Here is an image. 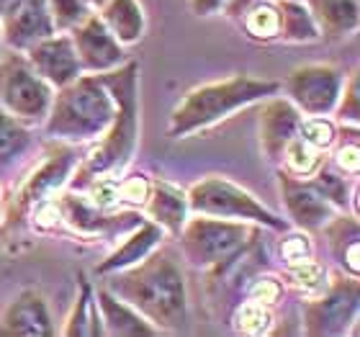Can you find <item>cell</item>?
I'll return each mask as SVG.
<instances>
[{
  "instance_id": "83f0119b",
  "label": "cell",
  "mask_w": 360,
  "mask_h": 337,
  "mask_svg": "<svg viewBox=\"0 0 360 337\" xmlns=\"http://www.w3.org/2000/svg\"><path fill=\"white\" fill-rule=\"evenodd\" d=\"M65 335L77 337V335H103V327H101V317H98L96 301L90 299V288L83 286V293L80 299L75 301V312L70 317V324Z\"/></svg>"
},
{
  "instance_id": "836d02e7",
  "label": "cell",
  "mask_w": 360,
  "mask_h": 337,
  "mask_svg": "<svg viewBox=\"0 0 360 337\" xmlns=\"http://www.w3.org/2000/svg\"><path fill=\"white\" fill-rule=\"evenodd\" d=\"M88 198L93 206L108 211L111 206L119 203V180L111 178V175H98V178H93Z\"/></svg>"
},
{
  "instance_id": "2e32d148",
  "label": "cell",
  "mask_w": 360,
  "mask_h": 337,
  "mask_svg": "<svg viewBox=\"0 0 360 337\" xmlns=\"http://www.w3.org/2000/svg\"><path fill=\"white\" fill-rule=\"evenodd\" d=\"M72 167H75V155H72V150L65 147V150L52 152V155L37 167V172L21 186V193H18L21 209L23 206H31V203L44 201V198H52L54 191L68 180Z\"/></svg>"
},
{
  "instance_id": "f35d334b",
  "label": "cell",
  "mask_w": 360,
  "mask_h": 337,
  "mask_svg": "<svg viewBox=\"0 0 360 337\" xmlns=\"http://www.w3.org/2000/svg\"><path fill=\"white\" fill-rule=\"evenodd\" d=\"M226 0H191V8H193L195 15H214L224 8Z\"/></svg>"
},
{
  "instance_id": "4316f807",
  "label": "cell",
  "mask_w": 360,
  "mask_h": 337,
  "mask_svg": "<svg viewBox=\"0 0 360 337\" xmlns=\"http://www.w3.org/2000/svg\"><path fill=\"white\" fill-rule=\"evenodd\" d=\"M285 273H288L291 284L296 286L299 291L322 293L324 286H327V270H324L322 262H316L311 255L304 257V260L285 262Z\"/></svg>"
},
{
  "instance_id": "60d3db41",
  "label": "cell",
  "mask_w": 360,
  "mask_h": 337,
  "mask_svg": "<svg viewBox=\"0 0 360 337\" xmlns=\"http://www.w3.org/2000/svg\"><path fill=\"white\" fill-rule=\"evenodd\" d=\"M88 3H93V6H103L105 0H88Z\"/></svg>"
},
{
  "instance_id": "8d00e7d4",
  "label": "cell",
  "mask_w": 360,
  "mask_h": 337,
  "mask_svg": "<svg viewBox=\"0 0 360 337\" xmlns=\"http://www.w3.org/2000/svg\"><path fill=\"white\" fill-rule=\"evenodd\" d=\"M281 255L285 257V262L304 260V257L311 255V242H309L307 234H291V237H285L283 245H281Z\"/></svg>"
},
{
  "instance_id": "ba28073f",
  "label": "cell",
  "mask_w": 360,
  "mask_h": 337,
  "mask_svg": "<svg viewBox=\"0 0 360 337\" xmlns=\"http://www.w3.org/2000/svg\"><path fill=\"white\" fill-rule=\"evenodd\" d=\"M360 286L358 276L332 278L324 291L304 307V330L307 335H342L358 319Z\"/></svg>"
},
{
  "instance_id": "74e56055",
  "label": "cell",
  "mask_w": 360,
  "mask_h": 337,
  "mask_svg": "<svg viewBox=\"0 0 360 337\" xmlns=\"http://www.w3.org/2000/svg\"><path fill=\"white\" fill-rule=\"evenodd\" d=\"M335 165L345 172V175H347V172H350V175H355V172H358V167H360L358 139H350V142H345L338 152H335Z\"/></svg>"
},
{
  "instance_id": "484cf974",
  "label": "cell",
  "mask_w": 360,
  "mask_h": 337,
  "mask_svg": "<svg viewBox=\"0 0 360 337\" xmlns=\"http://www.w3.org/2000/svg\"><path fill=\"white\" fill-rule=\"evenodd\" d=\"M281 160L285 163V172H291L296 178H311L322 165L319 150L311 147L309 142H304L301 136H293L291 142L285 144Z\"/></svg>"
},
{
  "instance_id": "7a4b0ae2",
  "label": "cell",
  "mask_w": 360,
  "mask_h": 337,
  "mask_svg": "<svg viewBox=\"0 0 360 337\" xmlns=\"http://www.w3.org/2000/svg\"><path fill=\"white\" fill-rule=\"evenodd\" d=\"M116 98L101 75H80L62 85L52 98V108L44 119V132L60 142H90L108 132L116 116Z\"/></svg>"
},
{
  "instance_id": "3957f363",
  "label": "cell",
  "mask_w": 360,
  "mask_h": 337,
  "mask_svg": "<svg viewBox=\"0 0 360 337\" xmlns=\"http://www.w3.org/2000/svg\"><path fill=\"white\" fill-rule=\"evenodd\" d=\"M281 90L276 80H257L250 75H234L219 83H206L193 88L170 113L167 134L173 139L193 134L198 129L214 127L217 121L226 119L229 113L240 111L245 106L255 103Z\"/></svg>"
},
{
  "instance_id": "e0dca14e",
  "label": "cell",
  "mask_w": 360,
  "mask_h": 337,
  "mask_svg": "<svg viewBox=\"0 0 360 337\" xmlns=\"http://www.w3.org/2000/svg\"><path fill=\"white\" fill-rule=\"evenodd\" d=\"M96 307L101 312V319L105 324V335L136 337V335H160L155 324H150L136 309H131L127 301H121L108 288H101L96 296Z\"/></svg>"
},
{
  "instance_id": "7402d4cb",
  "label": "cell",
  "mask_w": 360,
  "mask_h": 337,
  "mask_svg": "<svg viewBox=\"0 0 360 337\" xmlns=\"http://www.w3.org/2000/svg\"><path fill=\"white\" fill-rule=\"evenodd\" d=\"M101 21L121 46L136 44L144 37V11L136 0H105L101 6Z\"/></svg>"
},
{
  "instance_id": "8992f818",
  "label": "cell",
  "mask_w": 360,
  "mask_h": 337,
  "mask_svg": "<svg viewBox=\"0 0 360 337\" xmlns=\"http://www.w3.org/2000/svg\"><path fill=\"white\" fill-rule=\"evenodd\" d=\"M188 209L203 217H219V219H234V222H255L265 224L270 229L283 232L285 222L278 219L270 209H265L255 196L240 188L237 183L219 175L198 180L191 191H188Z\"/></svg>"
},
{
  "instance_id": "44dd1931",
  "label": "cell",
  "mask_w": 360,
  "mask_h": 337,
  "mask_svg": "<svg viewBox=\"0 0 360 337\" xmlns=\"http://www.w3.org/2000/svg\"><path fill=\"white\" fill-rule=\"evenodd\" d=\"M327 234V245H330L332 257L338 260L342 273L347 276H358L360 273V245H358V217H347V214H335V217L322 227Z\"/></svg>"
},
{
  "instance_id": "5b68a950",
  "label": "cell",
  "mask_w": 360,
  "mask_h": 337,
  "mask_svg": "<svg viewBox=\"0 0 360 337\" xmlns=\"http://www.w3.org/2000/svg\"><path fill=\"white\" fill-rule=\"evenodd\" d=\"M255 234L250 222L198 214L195 219H186L178 237L183 255L195 268H221L232 262L242 250H248Z\"/></svg>"
},
{
  "instance_id": "f546056e",
  "label": "cell",
  "mask_w": 360,
  "mask_h": 337,
  "mask_svg": "<svg viewBox=\"0 0 360 337\" xmlns=\"http://www.w3.org/2000/svg\"><path fill=\"white\" fill-rule=\"evenodd\" d=\"M46 3H49V13H52L57 31H72L77 23L90 15L88 0H46Z\"/></svg>"
},
{
  "instance_id": "d6986e66",
  "label": "cell",
  "mask_w": 360,
  "mask_h": 337,
  "mask_svg": "<svg viewBox=\"0 0 360 337\" xmlns=\"http://www.w3.org/2000/svg\"><path fill=\"white\" fill-rule=\"evenodd\" d=\"M162 240V229H160L155 222H139L136 227H131V232L124 242H121L119 248L113 250L108 257H105L101 265H98V273L101 276H108V273H116L121 268H129V265H134L144 257V255H150L155 250V245Z\"/></svg>"
},
{
  "instance_id": "9c48e42d",
  "label": "cell",
  "mask_w": 360,
  "mask_h": 337,
  "mask_svg": "<svg viewBox=\"0 0 360 337\" xmlns=\"http://www.w3.org/2000/svg\"><path fill=\"white\" fill-rule=\"evenodd\" d=\"M345 75L332 65H307L296 68L285 77V93L301 113L307 116H330L338 106Z\"/></svg>"
},
{
  "instance_id": "4dcf8cb0",
  "label": "cell",
  "mask_w": 360,
  "mask_h": 337,
  "mask_svg": "<svg viewBox=\"0 0 360 337\" xmlns=\"http://www.w3.org/2000/svg\"><path fill=\"white\" fill-rule=\"evenodd\" d=\"M309 180L314 183L316 191H319V193H322L338 211L347 209V183H345V178H340V175H335V172L327 170L324 165H319V170H316Z\"/></svg>"
},
{
  "instance_id": "603a6c76",
  "label": "cell",
  "mask_w": 360,
  "mask_h": 337,
  "mask_svg": "<svg viewBox=\"0 0 360 337\" xmlns=\"http://www.w3.org/2000/svg\"><path fill=\"white\" fill-rule=\"evenodd\" d=\"M278 3V18H281V39L283 42H316L322 39L319 26L314 15L309 13V8L301 0H276Z\"/></svg>"
},
{
  "instance_id": "d4e9b609",
  "label": "cell",
  "mask_w": 360,
  "mask_h": 337,
  "mask_svg": "<svg viewBox=\"0 0 360 337\" xmlns=\"http://www.w3.org/2000/svg\"><path fill=\"white\" fill-rule=\"evenodd\" d=\"M29 147L31 136L26 127L0 106V170L13 167L29 152Z\"/></svg>"
},
{
  "instance_id": "277c9868",
  "label": "cell",
  "mask_w": 360,
  "mask_h": 337,
  "mask_svg": "<svg viewBox=\"0 0 360 337\" xmlns=\"http://www.w3.org/2000/svg\"><path fill=\"white\" fill-rule=\"evenodd\" d=\"M101 80L108 85L119 108H116L108 132L101 136L98 147L77 167V175L85 180L121 172L136 144V65H127V68L119 65L116 70L101 72Z\"/></svg>"
},
{
  "instance_id": "30bf717a",
  "label": "cell",
  "mask_w": 360,
  "mask_h": 337,
  "mask_svg": "<svg viewBox=\"0 0 360 337\" xmlns=\"http://www.w3.org/2000/svg\"><path fill=\"white\" fill-rule=\"evenodd\" d=\"M70 39H72V46H75L77 62H80L83 72L101 75V72L116 70L124 62V49L108 31V26L101 21V15L90 13L85 21H80L75 29L70 31Z\"/></svg>"
},
{
  "instance_id": "4fadbf2b",
  "label": "cell",
  "mask_w": 360,
  "mask_h": 337,
  "mask_svg": "<svg viewBox=\"0 0 360 337\" xmlns=\"http://www.w3.org/2000/svg\"><path fill=\"white\" fill-rule=\"evenodd\" d=\"M31 68L37 70L39 75L44 77L52 88H62V85L72 83L83 75L80 62H77L75 46L68 34H52V37L41 39L39 44L26 49Z\"/></svg>"
},
{
  "instance_id": "8fae6325",
  "label": "cell",
  "mask_w": 360,
  "mask_h": 337,
  "mask_svg": "<svg viewBox=\"0 0 360 337\" xmlns=\"http://www.w3.org/2000/svg\"><path fill=\"white\" fill-rule=\"evenodd\" d=\"M278 183H281L285 211H288V217L293 219V224L299 229L319 232L338 214V209L316 191V186L309 178H296L291 172H281Z\"/></svg>"
},
{
  "instance_id": "52a82bcc",
  "label": "cell",
  "mask_w": 360,
  "mask_h": 337,
  "mask_svg": "<svg viewBox=\"0 0 360 337\" xmlns=\"http://www.w3.org/2000/svg\"><path fill=\"white\" fill-rule=\"evenodd\" d=\"M54 88L31 68L29 57L6 54L0 60V106L21 124H41L52 108Z\"/></svg>"
},
{
  "instance_id": "6da1fadb",
  "label": "cell",
  "mask_w": 360,
  "mask_h": 337,
  "mask_svg": "<svg viewBox=\"0 0 360 337\" xmlns=\"http://www.w3.org/2000/svg\"><path fill=\"white\" fill-rule=\"evenodd\" d=\"M108 276H113L108 291L136 309L160 332H178L186 327V278L167 250H152L139 262Z\"/></svg>"
},
{
  "instance_id": "5bb4252c",
  "label": "cell",
  "mask_w": 360,
  "mask_h": 337,
  "mask_svg": "<svg viewBox=\"0 0 360 337\" xmlns=\"http://www.w3.org/2000/svg\"><path fill=\"white\" fill-rule=\"evenodd\" d=\"M301 127V111L291 101L285 98H273L263 106L260 113V142L268 160L278 163L283 155V147L291 142L293 136H299Z\"/></svg>"
},
{
  "instance_id": "7c38bea8",
  "label": "cell",
  "mask_w": 360,
  "mask_h": 337,
  "mask_svg": "<svg viewBox=\"0 0 360 337\" xmlns=\"http://www.w3.org/2000/svg\"><path fill=\"white\" fill-rule=\"evenodd\" d=\"M0 31H3V42L13 52H26L41 39L57 34L46 0H23L13 13L0 18Z\"/></svg>"
},
{
  "instance_id": "9a60e30c",
  "label": "cell",
  "mask_w": 360,
  "mask_h": 337,
  "mask_svg": "<svg viewBox=\"0 0 360 337\" xmlns=\"http://www.w3.org/2000/svg\"><path fill=\"white\" fill-rule=\"evenodd\" d=\"M52 319L44 299L34 291L21 293L18 299L8 307L3 322H0V335L8 337H46L52 335Z\"/></svg>"
},
{
  "instance_id": "e575fe53",
  "label": "cell",
  "mask_w": 360,
  "mask_h": 337,
  "mask_svg": "<svg viewBox=\"0 0 360 337\" xmlns=\"http://www.w3.org/2000/svg\"><path fill=\"white\" fill-rule=\"evenodd\" d=\"M150 196V183L144 175H131L124 183H119V203H131V206H144Z\"/></svg>"
},
{
  "instance_id": "d6a6232c",
  "label": "cell",
  "mask_w": 360,
  "mask_h": 337,
  "mask_svg": "<svg viewBox=\"0 0 360 337\" xmlns=\"http://www.w3.org/2000/svg\"><path fill=\"white\" fill-rule=\"evenodd\" d=\"M335 116H338L342 124H353L358 127V116H360V103H358V75H350L342 83V90H340V98H338V106H335Z\"/></svg>"
},
{
  "instance_id": "ab89813d",
  "label": "cell",
  "mask_w": 360,
  "mask_h": 337,
  "mask_svg": "<svg viewBox=\"0 0 360 337\" xmlns=\"http://www.w3.org/2000/svg\"><path fill=\"white\" fill-rule=\"evenodd\" d=\"M21 3H23V0H0V18H3V15H8V13H13Z\"/></svg>"
},
{
  "instance_id": "d590c367",
  "label": "cell",
  "mask_w": 360,
  "mask_h": 337,
  "mask_svg": "<svg viewBox=\"0 0 360 337\" xmlns=\"http://www.w3.org/2000/svg\"><path fill=\"white\" fill-rule=\"evenodd\" d=\"M281 293H283V288L278 284V278L273 276H260L255 278V284L250 286V299L257 301V304H265V307L276 304L281 299Z\"/></svg>"
},
{
  "instance_id": "ac0fdd59",
  "label": "cell",
  "mask_w": 360,
  "mask_h": 337,
  "mask_svg": "<svg viewBox=\"0 0 360 337\" xmlns=\"http://www.w3.org/2000/svg\"><path fill=\"white\" fill-rule=\"evenodd\" d=\"M147 217L150 222L162 229L167 234H175L178 237L183 224L188 219V196L180 191V188L170 186V183H155L150 186V196H147Z\"/></svg>"
},
{
  "instance_id": "b9f144b4",
  "label": "cell",
  "mask_w": 360,
  "mask_h": 337,
  "mask_svg": "<svg viewBox=\"0 0 360 337\" xmlns=\"http://www.w3.org/2000/svg\"><path fill=\"white\" fill-rule=\"evenodd\" d=\"M0 42H3V31H0Z\"/></svg>"
},
{
  "instance_id": "ffe728a7",
  "label": "cell",
  "mask_w": 360,
  "mask_h": 337,
  "mask_svg": "<svg viewBox=\"0 0 360 337\" xmlns=\"http://www.w3.org/2000/svg\"><path fill=\"white\" fill-rule=\"evenodd\" d=\"M307 8L322 37L340 39L358 31L360 0H307Z\"/></svg>"
},
{
  "instance_id": "f1b7e54d",
  "label": "cell",
  "mask_w": 360,
  "mask_h": 337,
  "mask_svg": "<svg viewBox=\"0 0 360 337\" xmlns=\"http://www.w3.org/2000/svg\"><path fill=\"white\" fill-rule=\"evenodd\" d=\"M232 322H234V327H237V332H245V335H263V332L270 330L273 317H270L265 304H257V301L250 299L234 309Z\"/></svg>"
},
{
  "instance_id": "cb8c5ba5",
  "label": "cell",
  "mask_w": 360,
  "mask_h": 337,
  "mask_svg": "<svg viewBox=\"0 0 360 337\" xmlns=\"http://www.w3.org/2000/svg\"><path fill=\"white\" fill-rule=\"evenodd\" d=\"M245 31V37L255 42H276L281 39V18H278V3L276 0H257L237 18Z\"/></svg>"
},
{
  "instance_id": "1f68e13d",
  "label": "cell",
  "mask_w": 360,
  "mask_h": 337,
  "mask_svg": "<svg viewBox=\"0 0 360 337\" xmlns=\"http://www.w3.org/2000/svg\"><path fill=\"white\" fill-rule=\"evenodd\" d=\"M299 136L316 150H327L335 144V127L324 116H307V119H301Z\"/></svg>"
}]
</instances>
